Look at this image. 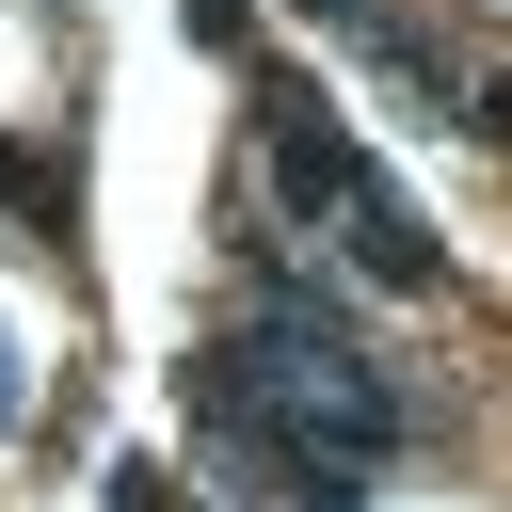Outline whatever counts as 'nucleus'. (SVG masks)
I'll use <instances>...</instances> for the list:
<instances>
[{
  "label": "nucleus",
  "mask_w": 512,
  "mask_h": 512,
  "mask_svg": "<svg viewBox=\"0 0 512 512\" xmlns=\"http://www.w3.org/2000/svg\"><path fill=\"white\" fill-rule=\"evenodd\" d=\"M256 176H272V208H288V224H336V208H352V176H368V144L336 128V96H320V80L256 64Z\"/></svg>",
  "instance_id": "1"
},
{
  "label": "nucleus",
  "mask_w": 512,
  "mask_h": 512,
  "mask_svg": "<svg viewBox=\"0 0 512 512\" xmlns=\"http://www.w3.org/2000/svg\"><path fill=\"white\" fill-rule=\"evenodd\" d=\"M336 256H352V272H368V288H400V304H416V288H448V240H432V224H416V192H400V176H384V160H368V176H352V208H336Z\"/></svg>",
  "instance_id": "2"
},
{
  "label": "nucleus",
  "mask_w": 512,
  "mask_h": 512,
  "mask_svg": "<svg viewBox=\"0 0 512 512\" xmlns=\"http://www.w3.org/2000/svg\"><path fill=\"white\" fill-rule=\"evenodd\" d=\"M464 144H512V64H464V112H448Z\"/></svg>",
  "instance_id": "3"
},
{
  "label": "nucleus",
  "mask_w": 512,
  "mask_h": 512,
  "mask_svg": "<svg viewBox=\"0 0 512 512\" xmlns=\"http://www.w3.org/2000/svg\"><path fill=\"white\" fill-rule=\"evenodd\" d=\"M0 192H16V208H32V224H64V176H48V160H32V144H0Z\"/></svg>",
  "instance_id": "4"
},
{
  "label": "nucleus",
  "mask_w": 512,
  "mask_h": 512,
  "mask_svg": "<svg viewBox=\"0 0 512 512\" xmlns=\"http://www.w3.org/2000/svg\"><path fill=\"white\" fill-rule=\"evenodd\" d=\"M112 512H192V496H176V464H112Z\"/></svg>",
  "instance_id": "5"
},
{
  "label": "nucleus",
  "mask_w": 512,
  "mask_h": 512,
  "mask_svg": "<svg viewBox=\"0 0 512 512\" xmlns=\"http://www.w3.org/2000/svg\"><path fill=\"white\" fill-rule=\"evenodd\" d=\"M192 48H256V0H192Z\"/></svg>",
  "instance_id": "6"
},
{
  "label": "nucleus",
  "mask_w": 512,
  "mask_h": 512,
  "mask_svg": "<svg viewBox=\"0 0 512 512\" xmlns=\"http://www.w3.org/2000/svg\"><path fill=\"white\" fill-rule=\"evenodd\" d=\"M0 432H16V336H0Z\"/></svg>",
  "instance_id": "7"
}]
</instances>
